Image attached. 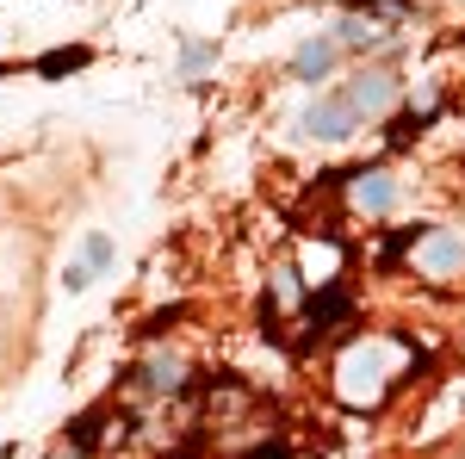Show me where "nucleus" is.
Masks as SVG:
<instances>
[{"mask_svg": "<svg viewBox=\"0 0 465 459\" xmlns=\"http://www.w3.org/2000/svg\"><path fill=\"white\" fill-rule=\"evenodd\" d=\"M391 373H397V360H391V342H354V348L335 360V397L341 404H354V410H372L385 391H391Z\"/></svg>", "mask_w": 465, "mask_h": 459, "instance_id": "nucleus-1", "label": "nucleus"}, {"mask_svg": "<svg viewBox=\"0 0 465 459\" xmlns=\"http://www.w3.org/2000/svg\"><path fill=\"white\" fill-rule=\"evenodd\" d=\"M403 19H410V0H366L341 19L335 37H341V50H366V44H385L391 25H403Z\"/></svg>", "mask_w": 465, "mask_h": 459, "instance_id": "nucleus-2", "label": "nucleus"}, {"mask_svg": "<svg viewBox=\"0 0 465 459\" xmlns=\"http://www.w3.org/2000/svg\"><path fill=\"white\" fill-rule=\"evenodd\" d=\"M360 125H366V118L348 106V94H341V87H335V94H317V100L304 106V118H298V131H304V137H317V143H348Z\"/></svg>", "mask_w": 465, "mask_h": 459, "instance_id": "nucleus-3", "label": "nucleus"}, {"mask_svg": "<svg viewBox=\"0 0 465 459\" xmlns=\"http://www.w3.org/2000/svg\"><path fill=\"white\" fill-rule=\"evenodd\" d=\"M397 199H403V186H397L391 168H360V175H348V205L360 217H391Z\"/></svg>", "mask_w": 465, "mask_h": 459, "instance_id": "nucleus-4", "label": "nucleus"}, {"mask_svg": "<svg viewBox=\"0 0 465 459\" xmlns=\"http://www.w3.org/2000/svg\"><path fill=\"white\" fill-rule=\"evenodd\" d=\"M416 267L429 280L465 274V230H429V236H416Z\"/></svg>", "mask_w": 465, "mask_h": 459, "instance_id": "nucleus-5", "label": "nucleus"}, {"mask_svg": "<svg viewBox=\"0 0 465 459\" xmlns=\"http://www.w3.org/2000/svg\"><path fill=\"white\" fill-rule=\"evenodd\" d=\"M341 94H348V106H354L360 118H379V112L397 106V75L391 69H360Z\"/></svg>", "mask_w": 465, "mask_h": 459, "instance_id": "nucleus-6", "label": "nucleus"}, {"mask_svg": "<svg viewBox=\"0 0 465 459\" xmlns=\"http://www.w3.org/2000/svg\"><path fill=\"white\" fill-rule=\"evenodd\" d=\"M341 63V37H304L292 50V81H329Z\"/></svg>", "mask_w": 465, "mask_h": 459, "instance_id": "nucleus-7", "label": "nucleus"}, {"mask_svg": "<svg viewBox=\"0 0 465 459\" xmlns=\"http://www.w3.org/2000/svg\"><path fill=\"white\" fill-rule=\"evenodd\" d=\"M137 379H143V391H180L186 385V360L168 354V348H155L143 366H137Z\"/></svg>", "mask_w": 465, "mask_h": 459, "instance_id": "nucleus-8", "label": "nucleus"}, {"mask_svg": "<svg viewBox=\"0 0 465 459\" xmlns=\"http://www.w3.org/2000/svg\"><path fill=\"white\" fill-rule=\"evenodd\" d=\"M81 261H87L94 274H106V267H112V243L100 236V230H87V243H81Z\"/></svg>", "mask_w": 465, "mask_h": 459, "instance_id": "nucleus-9", "label": "nucleus"}, {"mask_svg": "<svg viewBox=\"0 0 465 459\" xmlns=\"http://www.w3.org/2000/svg\"><path fill=\"white\" fill-rule=\"evenodd\" d=\"M81 63H87V50H50L37 69H44V75H69V69H81Z\"/></svg>", "mask_w": 465, "mask_h": 459, "instance_id": "nucleus-10", "label": "nucleus"}, {"mask_svg": "<svg viewBox=\"0 0 465 459\" xmlns=\"http://www.w3.org/2000/svg\"><path fill=\"white\" fill-rule=\"evenodd\" d=\"M212 63V44H186V56H180V75H199Z\"/></svg>", "mask_w": 465, "mask_h": 459, "instance_id": "nucleus-11", "label": "nucleus"}, {"mask_svg": "<svg viewBox=\"0 0 465 459\" xmlns=\"http://www.w3.org/2000/svg\"><path fill=\"white\" fill-rule=\"evenodd\" d=\"M63 285H69V292H87V285H94V267H87V261H81V267H69V274H63Z\"/></svg>", "mask_w": 465, "mask_h": 459, "instance_id": "nucleus-12", "label": "nucleus"}, {"mask_svg": "<svg viewBox=\"0 0 465 459\" xmlns=\"http://www.w3.org/2000/svg\"><path fill=\"white\" fill-rule=\"evenodd\" d=\"M44 459H81V447H74V441H63V447H50Z\"/></svg>", "mask_w": 465, "mask_h": 459, "instance_id": "nucleus-13", "label": "nucleus"}, {"mask_svg": "<svg viewBox=\"0 0 465 459\" xmlns=\"http://www.w3.org/2000/svg\"><path fill=\"white\" fill-rule=\"evenodd\" d=\"M249 459H280V447H254V454Z\"/></svg>", "mask_w": 465, "mask_h": 459, "instance_id": "nucleus-14", "label": "nucleus"}]
</instances>
